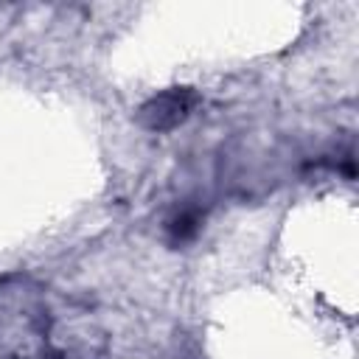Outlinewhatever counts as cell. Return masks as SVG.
I'll use <instances>...</instances> for the list:
<instances>
[{
    "label": "cell",
    "instance_id": "obj_1",
    "mask_svg": "<svg viewBox=\"0 0 359 359\" xmlns=\"http://www.w3.org/2000/svg\"><path fill=\"white\" fill-rule=\"evenodd\" d=\"M188 104H191V95L188 93H168V95H160L154 104H151V109L154 112H149L151 115V121H149V126L151 129H165V126H174L177 121H182L185 115H188Z\"/></svg>",
    "mask_w": 359,
    "mask_h": 359
},
{
    "label": "cell",
    "instance_id": "obj_2",
    "mask_svg": "<svg viewBox=\"0 0 359 359\" xmlns=\"http://www.w3.org/2000/svg\"><path fill=\"white\" fill-rule=\"evenodd\" d=\"M199 224H202V213L196 210V208H182V210H177L171 219H168V224H165V230H168V241L177 247V244H188L196 233H199Z\"/></svg>",
    "mask_w": 359,
    "mask_h": 359
}]
</instances>
